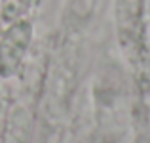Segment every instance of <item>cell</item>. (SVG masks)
Returning a JSON list of instances; mask_svg holds the SVG:
<instances>
[{
	"mask_svg": "<svg viewBox=\"0 0 150 143\" xmlns=\"http://www.w3.org/2000/svg\"><path fill=\"white\" fill-rule=\"evenodd\" d=\"M148 0H114L118 42L129 63H141L146 42Z\"/></svg>",
	"mask_w": 150,
	"mask_h": 143,
	"instance_id": "obj_1",
	"label": "cell"
},
{
	"mask_svg": "<svg viewBox=\"0 0 150 143\" xmlns=\"http://www.w3.org/2000/svg\"><path fill=\"white\" fill-rule=\"evenodd\" d=\"M97 8V0H70L69 4V19L74 27H84L89 23Z\"/></svg>",
	"mask_w": 150,
	"mask_h": 143,
	"instance_id": "obj_5",
	"label": "cell"
},
{
	"mask_svg": "<svg viewBox=\"0 0 150 143\" xmlns=\"http://www.w3.org/2000/svg\"><path fill=\"white\" fill-rule=\"evenodd\" d=\"M36 2L38 0H0V19L8 25L11 21L27 17Z\"/></svg>",
	"mask_w": 150,
	"mask_h": 143,
	"instance_id": "obj_4",
	"label": "cell"
},
{
	"mask_svg": "<svg viewBox=\"0 0 150 143\" xmlns=\"http://www.w3.org/2000/svg\"><path fill=\"white\" fill-rule=\"evenodd\" d=\"M6 82L8 80L0 78V141L6 136L8 120H10V113H11V94Z\"/></svg>",
	"mask_w": 150,
	"mask_h": 143,
	"instance_id": "obj_6",
	"label": "cell"
},
{
	"mask_svg": "<svg viewBox=\"0 0 150 143\" xmlns=\"http://www.w3.org/2000/svg\"><path fill=\"white\" fill-rule=\"evenodd\" d=\"M34 40V27L29 17L6 25L0 34V78L10 80L25 65L27 54Z\"/></svg>",
	"mask_w": 150,
	"mask_h": 143,
	"instance_id": "obj_2",
	"label": "cell"
},
{
	"mask_svg": "<svg viewBox=\"0 0 150 143\" xmlns=\"http://www.w3.org/2000/svg\"><path fill=\"white\" fill-rule=\"evenodd\" d=\"M27 113L21 107H15L10 113L8 130L4 136V143H27Z\"/></svg>",
	"mask_w": 150,
	"mask_h": 143,
	"instance_id": "obj_3",
	"label": "cell"
}]
</instances>
